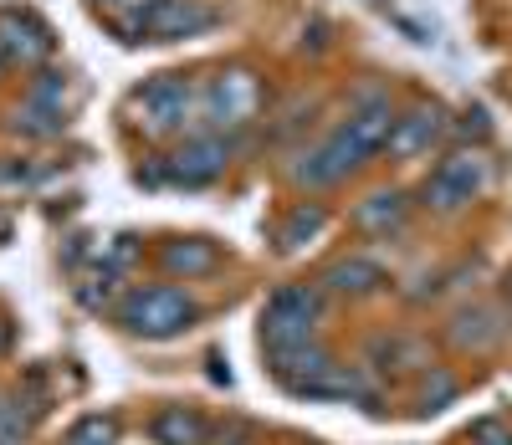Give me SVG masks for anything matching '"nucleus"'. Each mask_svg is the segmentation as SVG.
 <instances>
[{"mask_svg": "<svg viewBox=\"0 0 512 445\" xmlns=\"http://www.w3.org/2000/svg\"><path fill=\"white\" fill-rule=\"evenodd\" d=\"M200 318V307L180 287H134L118 307V323L139 338H175Z\"/></svg>", "mask_w": 512, "mask_h": 445, "instance_id": "obj_1", "label": "nucleus"}, {"mask_svg": "<svg viewBox=\"0 0 512 445\" xmlns=\"http://www.w3.org/2000/svg\"><path fill=\"white\" fill-rule=\"evenodd\" d=\"M487 180H492V174H487L482 149H456V154H446L431 174H425L420 200L431 210H441V215H456V210H466L487 190Z\"/></svg>", "mask_w": 512, "mask_h": 445, "instance_id": "obj_2", "label": "nucleus"}, {"mask_svg": "<svg viewBox=\"0 0 512 445\" xmlns=\"http://www.w3.org/2000/svg\"><path fill=\"white\" fill-rule=\"evenodd\" d=\"M318 313H323V297L313 287H277L262 313V343L287 348V343L318 338Z\"/></svg>", "mask_w": 512, "mask_h": 445, "instance_id": "obj_3", "label": "nucleus"}, {"mask_svg": "<svg viewBox=\"0 0 512 445\" xmlns=\"http://www.w3.org/2000/svg\"><path fill=\"white\" fill-rule=\"evenodd\" d=\"M195 103H200V93H195L185 77H175V72H164V77L144 82L139 93H134L139 123H144L149 133H159V139H164V133H185Z\"/></svg>", "mask_w": 512, "mask_h": 445, "instance_id": "obj_4", "label": "nucleus"}, {"mask_svg": "<svg viewBox=\"0 0 512 445\" xmlns=\"http://www.w3.org/2000/svg\"><path fill=\"white\" fill-rule=\"evenodd\" d=\"M364 159H369L364 144L354 139L344 123H338L313 154H303V164H297L292 174H297V185H308V190H328V185H338V180H349V174H354Z\"/></svg>", "mask_w": 512, "mask_h": 445, "instance_id": "obj_5", "label": "nucleus"}, {"mask_svg": "<svg viewBox=\"0 0 512 445\" xmlns=\"http://www.w3.org/2000/svg\"><path fill=\"white\" fill-rule=\"evenodd\" d=\"M256 103H262V87L251 72H221L200 87V113L210 128H241L246 118H256Z\"/></svg>", "mask_w": 512, "mask_h": 445, "instance_id": "obj_6", "label": "nucleus"}, {"mask_svg": "<svg viewBox=\"0 0 512 445\" xmlns=\"http://www.w3.org/2000/svg\"><path fill=\"white\" fill-rule=\"evenodd\" d=\"M267 364H272V374L292 389V394H313L338 364H333V353L318 343V338H308V343H287V348H267Z\"/></svg>", "mask_w": 512, "mask_h": 445, "instance_id": "obj_7", "label": "nucleus"}, {"mask_svg": "<svg viewBox=\"0 0 512 445\" xmlns=\"http://www.w3.org/2000/svg\"><path fill=\"white\" fill-rule=\"evenodd\" d=\"M216 26V11L205 0H149L144 11V31L154 41H180V36H200Z\"/></svg>", "mask_w": 512, "mask_h": 445, "instance_id": "obj_8", "label": "nucleus"}, {"mask_svg": "<svg viewBox=\"0 0 512 445\" xmlns=\"http://www.w3.org/2000/svg\"><path fill=\"white\" fill-rule=\"evenodd\" d=\"M231 164V144L216 139V133H205V139H190L175 159L164 164V174L175 185H210V180H221Z\"/></svg>", "mask_w": 512, "mask_h": 445, "instance_id": "obj_9", "label": "nucleus"}, {"mask_svg": "<svg viewBox=\"0 0 512 445\" xmlns=\"http://www.w3.org/2000/svg\"><path fill=\"white\" fill-rule=\"evenodd\" d=\"M441 133H446V118L441 108H410L395 118V133H390V149L395 159H420V154H431L441 144Z\"/></svg>", "mask_w": 512, "mask_h": 445, "instance_id": "obj_10", "label": "nucleus"}, {"mask_svg": "<svg viewBox=\"0 0 512 445\" xmlns=\"http://www.w3.org/2000/svg\"><path fill=\"white\" fill-rule=\"evenodd\" d=\"M507 323H497L492 307H461V313L451 318V343L461 353H492L502 343Z\"/></svg>", "mask_w": 512, "mask_h": 445, "instance_id": "obj_11", "label": "nucleus"}, {"mask_svg": "<svg viewBox=\"0 0 512 445\" xmlns=\"http://www.w3.org/2000/svg\"><path fill=\"white\" fill-rule=\"evenodd\" d=\"M405 215H410V205L400 190H374L369 200H359L354 226L364 236H395V231H405Z\"/></svg>", "mask_w": 512, "mask_h": 445, "instance_id": "obj_12", "label": "nucleus"}, {"mask_svg": "<svg viewBox=\"0 0 512 445\" xmlns=\"http://www.w3.org/2000/svg\"><path fill=\"white\" fill-rule=\"evenodd\" d=\"M0 52L16 62H41L52 52V31L31 16H0Z\"/></svg>", "mask_w": 512, "mask_h": 445, "instance_id": "obj_13", "label": "nucleus"}, {"mask_svg": "<svg viewBox=\"0 0 512 445\" xmlns=\"http://www.w3.org/2000/svg\"><path fill=\"white\" fill-rule=\"evenodd\" d=\"M323 282H328L333 292H344V297H374L390 277H384V266H379V261H369V256H349V261H333Z\"/></svg>", "mask_w": 512, "mask_h": 445, "instance_id": "obj_14", "label": "nucleus"}, {"mask_svg": "<svg viewBox=\"0 0 512 445\" xmlns=\"http://www.w3.org/2000/svg\"><path fill=\"white\" fill-rule=\"evenodd\" d=\"M395 118H400V113H390V103H384V98H369L364 108H354V113H349V123H344V128L364 144V154H379L384 144H390V133H395Z\"/></svg>", "mask_w": 512, "mask_h": 445, "instance_id": "obj_15", "label": "nucleus"}, {"mask_svg": "<svg viewBox=\"0 0 512 445\" xmlns=\"http://www.w3.org/2000/svg\"><path fill=\"white\" fill-rule=\"evenodd\" d=\"M159 261H164V272L205 277V272H216V266H221V251L210 246V241H200V236H190V241H169V246L159 251Z\"/></svg>", "mask_w": 512, "mask_h": 445, "instance_id": "obj_16", "label": "nucleus"}, {"mask_svg": "<svg viewBox=\"0 0 512 445\" xmlns=\"http://www.w3.org/2000/svg\"><path fill=\"white\" fill-rule=\"evenodd\" d=\"M149 435H154L159 445H205V420H200L195 410H185V405H169V410L154 415Z\"/></svg>", "mask_w": 512, "mask_h": 445, "instance_id": "obj_17", "label": "nucleus"}, {"mask_svg": "<svg viewBox=\"0 0 512 445\" xmlns=\"http://www.w3.org/2000/svg\"><path fill=\"white\" fill-rule=\"evenodd\" d=\"M323 226H328V210H323V205H308V200H303V205H297V210H292V215L282 220V231H277V236H282V251H297L303 241H313V236H318Z\"/></svg>", "mask_w": 512, "mask_h": 445, "instance_id": "obj_18", "label": "nucleus"}, {"mask_svg": "<svg viewBox=\"0 0 512 445\" xmlns=\"http://www.w3.org/2000/svg\"><path fill=\"white\" fill-rule=\"evenodd\" d=\"M26 103L31 108H47V113H67V77L62 72H41L36 82H31V93H26Z\"/></svg>", "mask_w": 512, "mask_h": 445, "instance_id": "obj_19", "label": "nucleus"}, {"mask_svg": "<svg viewBox=\"0 0 512 445\" xmlns=\"http://www.w3.org/2000/svg\"><path fill=\"white\" fill-rule=\"evenodd\" d=\"M31 420L21 415V399H0V445H21Z\"/></svg>", "mask_w": 512, "mask_h": 445, "instance_id": "obj_20", "label": "nucleus"}, {"mask_svg": "<svg viewBox=\"0 0 512 445\" xmlns=\"http://www.w3.org/2000/svg\"><path fill=\"white\" fill-rule=\"evenodd\" d=\"M67 445H113V420H103V415H88L82 425H72Z\"/></svg>", "mask_w": 512, "mask_h": 445, "instance_id": "obj_21", "label": "nucleus"}, {"mask_svg": "<svg viewBox=\"0 0 512 445\" xmlns=\"http://www.w3.org/2000/svg\"><path fill=\"white\" fill-rule=\"evenodd\" d=\"M16 128L36 133V139H47V133H62V118L47 113V108H31V103H26V113H16Z\"/></svg>", "mask_w": 512, "mask_h": 445, "instance_id": "obj_22", "label": "nucleus"}, {"mask_svg": "<svg viewBox=\"0 0 512 445\" xmlns=\"http://www.w3.org/2000/svg\"><path fill=\"white\" fill-rule=\"evenodd\" d=\"M420 399H425V410H441L446 399H456V379H451L446 369H436V384L425 379V394H420Z\"/></svg>", "mask_w": 512, "mask_h": 445, "instance_id": "obj_23", "label": "nucleus"}, {"mask_svg": "<svg viewBox=\"0 0 512 445\" xmlns=\"http://www.w3.org/2000/svg\"><path fill=\"white\" fill-rule=\"evenodd\" d=\"M472 445H512V430H507L502 420H482V425L472 430Z\"/></svg>", "mask_w": 512, "mask_h": 445, "instance_id": "obj_24", "label": "nucleus"}, {"mask_svg": "<svg viewBox=\"0 0 512 445\" xmlns=\"http://www.w3.org/2000/svg\"><path fill=\"white\" fill-rule=\"evenodd\" d=\"M98 6H103V11H113V16H123L128 6H139V11H144V0H98Z\"/></svg>", "mask_w": 512, "mask_h": 445, "instance_id": "obj_25", "label": "nucleus"}, {"mask_svg": "<svg viewBox=\"0 0 512 445\" xmlns=\"http://www.w3.org/2000/svg\"><path fill=\"white\" fill-rule=\"evenodd\" d=\"M507 297H512V272H507Z\"/></svg>", "mask_w": 512, "mask_h": 445, "instance_id": "obj_26", "label": "nucleus"}, {"mask_svg": "<svg viewBox=\"0 0 512 445\" xmlns=\"http://www.w3.org/2000/svg\"><path fill=\"white\" fill-rule=\"evenodd\" d=\"M0 67H6V52H0Z\"/></svg>", "mask_w": 512, "mask_h": 445, "instance_id": "obj_27", "label": "nucleus"}]
</instances>
